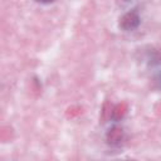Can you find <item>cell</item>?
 I'll return each mask as SVG.
<instances>
[{"label": "cell", "mask_w": 161, "mask_h": 161, "mask_svg": "<svg viewBox=\"0 0 161 161\" xmlns=\"http://www.w3.org/2000/svg\"><path fill=\"white\" fill-rule=\"evenodd\" d=\"M127 112V104L126 103H119L112 109V117L114 119H121Z\"/></svg>", "instance_id": "cell-3"}, {"label": "cell", "mask_w": 161, "mask_h": 161, "mask_svg": "<svg viewBox=\"0 0 161 161\" xmlns=\"http://www.w3.org/2000/svg\"><path fill=\"white\" fill-rule=\"evenodd\" d=\"M122 136H123L122 128H119V127H112L108 131V133H107V141L109 143H112V145H116V143H118L122 140Z\"/></svg>", "instance_id": "cell-2"}, {"label": "cell", "mask_w": 161, "mask_h": 161, "mask_svg": "<svg viewBox=\"0 0 161 161\" xmlns=\"http://www.w3.org/2000/svg\"><path fill=\"white\" fill-rule=\"evenodd\" d=\"M39 1H43V3H49V1H52V0H39Z\"/></svg>", "instance_id": "cell-4"}, {"label": "cell", "mask_w": 161, "mask_h": 161, "mask_svg": "<svg viewBox=\"0 0 161 161\" xmlns=\"http://www.w3.org/2000/svg\"><path fill=\"white\" fill-rule=\"evenodd\" d=\"M138 24H140V16L135 11H130V13L125 14L119 23L121 28L125 30H132V29L137 28Z\"/></svg>", "instance_id": "cell-1"}]
</instances>
